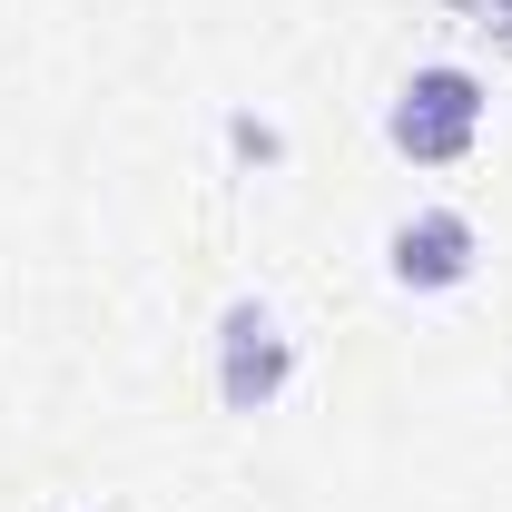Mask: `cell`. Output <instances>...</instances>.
Returning a JSON list of instances; mask_svg holds the SVG:
<instances>
[{"mask_svg":"<svg viewBox=\"0 0 512 512\" xmlns=\"http://www.w3.org/2000/svg\"><path fill=\"white\" fill-rule=\"evenodd\" d=\"M394 148L414 158V168H453L473 138H483V79L473 69H453V60H434V69H414L404 89H394Z\"/></svg>","mask_w":512,"mask_h":512,"instance_id":"obj_1","label":"cell"},{"mask_svg":"<svg viewBox=\"0 0 512 512\" xmlns=\"http://www.w3.org/2000/svg\"><path fill=\"white\" fill-rule=\"evenodd\" d=\"M286 375H296L286 325L266 316L256 296H237V306H227V325H217V394H227V414H266V404L286 394Z\"/></svg>","mask_w":512,"mask_h":512,"instance_id":"obj_2","label":"cell"},{"mask_svg":"<svg viewBox=\"0 0 512 512\" xmlns=\"http://www.w3.org/2000/svg\"><path fill=\"white\" fill-rule=\"evenodd\" d=\"M384 266H394V286H414V296H453V286L473 276V217H463V207H414V217L384 237Z\"/></svg>","mask_w":512,"mask_h":512,"instance_id":"obj_3","label":"cell"},{"mask_svg":"<svg viewBox=\"0 0 512 512\" xmlns=\"http://www.w3.org/2000/svg\"><path fill=\"white\" fill-rule=\"evenodd\" d=\"M483 30H493V40L512 50V0H483Z\"/></svg>","mask_w":512,"mask_h":512,"instance_id":"obj_4","label":"cell"}]
</instances>
